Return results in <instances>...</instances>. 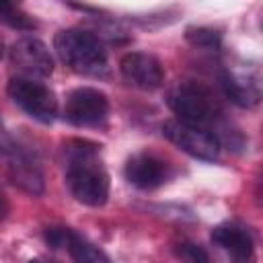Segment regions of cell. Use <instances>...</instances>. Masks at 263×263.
<instances>
[{
	"instance_id": "obj_6",
	"label": "cell",
	"mask_w": 263,
	"mask_h": 263,
	"mask_svg": "<svg viewBox=\"0 0 263 263\" xmlns=\"http://www.w3.org/2000/svg\"><path fill=\"white\" fill-rule=\"evenodd\" d=\"M162 134L166 136V140L171 144H175L179 150L187 152L193 158L199 160H216L220 154V140L214 132L199 127V125H191L179 119H171L162 125Z\"/></svg>"
},
{
	"instance_id": "obj_16",
	"label": "cell",
	"mask_w": 263,
	"mask_h": 263,
	"mask_svg": "<svg viewBox=\"0 0 263 263\" xmlns=\"http://www.w3.org/2000/svg\"><path fill=\"white\" fill-rule=\"evenodd\" d=\"M177 255L187 263H210L208 253L199 245H193V242H181L177 249Z\"/></svg>"
},
{
	"instance_id": "obj_13",
	"label": "cell",
	"mask_w": 263,
	"mask_h": 263,
	"mask_svg": "<svg viewBox=\"0 0 263 263\" xmlns=\"http://www.w3.org/2000/svg\"><path fill=\"white\" fill-rule=\"evenodd\" d=\"M64 247L68 249L74 263H111V259L97 245H92L88 238H84L82 234H78L70 228L66 230Z\"/></svg>"
},
{
	"instance_id": "obj_18",
	"label": "cell",
	"mask_w": 263,
	"mask_h": 263,
	"mask_svg": "<svg viewBox=\"0 0 263 263\" xmlns=\"http://www.w3.org/2000/svg\"><path fill=\"white\" fill-rule=\"evenodd\" d=\"M6 214V203H4V197H2V193H0V218Z\"/></svg>"
},
{
	"instance_id": "obj_9",
	"label": "cell",
	"mask_w": 263,
	"mask_h": 263,
	"mask_svg": "<svg viewBox=\"0 0 263 263\" xmlns=\"http://www.w3.org/2000/svg\"><path fill=\"white\" fill-rule=\"evenodd\" d=\"M224 95L238 107L251 109L261 101V76L257 68L226 66L222 70Z\"/></svg>"
},
{
	"instance_id": "obj_4",
	"label": "cell",
	"mask_w": 263,
	"mask_h": 263,
	"mask_svg": "<svg viewBox=\"0 0 263 263\" xmlns=\"http://www.w3.org/2000/svg\"><path fill=\"white\" fill-rule=\"evenodd\" d=\"M6 92L10 101L21 107L29 117L41 123H51L58 115V97L55 92L41 80L12 76L8 80Z\"/></svg>"
},
{
	"instance_id": "obj_19",
	"label": "cell",
	"mask_w": 263,
	"mask_h": 263,
	"mask_svg": "<svg viewBox=\"0 0 263 263\" xmlns=\"http://www.w3.org/2000/svg\"><path fill=\"white\" fill-rule=\"evenodd\" d=\"M2 53H4V45H2V37H0V58H2Z\"/></svg>"
},
{
	"instance_id": "obj_11",
	"label": "cell",
	"mask_w": 263,
	"mask_h": 263,
	"mask_svg": "<svg viewBox=\"0 0 263 263\" xmlns=\"http://www.w3.org/2000/svg\"><path fill=\"white\" fill-rule=\"evenodd\" d=\"M212 242L224 251L234 263H251L255 257V240L251 230L240 222H222L212 230Z\"/></svg>"
},
{
	"instance_id": "obj_14",
	"label": "cell",
	"mask_w": 263,
	"mask_h": 263,
	"mask_svg": "<svg viewBox=\"0 0 263 263\" xmlns=\"http://www.w3.org/2000/svg\"><path fill=\"white\" fill-rule=\"evenodd\" d=\"M0 21L6 23L8 27L23 29V31L35 27V23H33L25 12H21L14 4H8V2H0Z\"/></svg>"
},
{
	"instance_id": "obj_1",
	"label": "cell",
	"mask_w": 263,
	"mask_h": 263,
	"mask_svg": "<svg viewBox=\"0 0 263 263\" xmlns=\"http://www.w3.org/2000/svg\"><path fill=\"white\" fill-rule=\"evenodd\" d=\"M66 183L76 201L88 208H101L109 199V175L99 156V146L86 140H74L64 146Z\"/></svg>"
},
{
	"instance_id": "obj_12",
	"label": "cell",
	"mask_w": 263,
	"mask_h": 263,
	"mask_svg": "<svg viewBox=\"0 0 263 263\" xmlns=\"http://www.w3.org/2000/svg\"><path fill=\"white\" fill-rule=\"evenodd\" d=\"M125 179L134 187L150 191L160 187L168 179V164L152 152H138L125 162Z\"/></svg>"
},
{
	"instance_id": "obj_15",
	"label": "cell",
	"mask_w": 263,
	"mask_h": 263,
	"mask_svg": "<svg viewBox=\"0 0 263 263\" xmlns=\"http://www.w3.org/2000/svg\"><path fill=\"white\" fill-rule=\"evenodd\" d=\"M187 39L197 45V47H208V49H214L220 45V33L214 31V29H208V27H189L187 29Z\"/></svg>"
},
{
	"instance_id": "obj_10",
	"label": "cell",
	"mask_w": 263,
	"mask_h": 263,
	"mask_svg": "<svg viewBox=\"0 0 263 263\" xmlns=\"http://www.w3.org/2000/svg\"><path fill=\"white\" fill-rule=\"evenodd\" d=\"M121 76L140 90H156L164 82V70L156 55L146 51H129L119 62Z\"/></svg>"
},
{
	"instance_id": "obj_7",
	"label": "cell",
	"mask_w": 263,
	"mask_h": 263,
	"mask_svg": "<svg viewBox=\"0 0 263 263\" xmlns=\"http://www.w3.org/2000/svg\"><path fill=\"white\" fill-rule=\"evenodd\" d=\"M64 115L78 127L101 125L109 115V99L103 90L92 86H78L66 97Z\"/></svg>"
},
{
	"instance_id": "obj_8",
	"label": "cell",
	"mask_w": 263,
	"mask_h": 263,
	"mask_svg": "<svg viewBox=\"0 0 263 263\" xmlns=\"http://www.w3.org/2000/svg\"><path fill=\"white\" fill-rule=\"evenodd\" d=\"M8 58L14 70L18 72L16 76L41 80L53 72V55L49 47L37 37L16 39L8 51Z\"/></svg>"
},
{
	"instance_id": "obj_2",
	"label": "cell",
	"mask_w": 263,
	"mask_h": 263,
	"mask_svg": "<svg viewBox=\"0 0 263 263\" xmlns=\"http://www.w3.org/2000/svg\"><path fill=\"white\" fill-rule=\"evenodd\" d=\"M53 49L60 60L76 74L103 78L109 72L107 49L103 41L99 39V35L86 29L70 27L58 31L53 37Z\"/></svg>"
},
{
	"instance_id": "obj_17",
	"label": "cell",
	"mask_w": 263,
	"mask_h": 263,
	"mask_svg": "<svg viewBox=\"0 0 263 263\" xmlns=\"http://www.w3.org/2000/svg\"><path fill=\"white\" fill-rule=\"evenodd\" d=\"M27 263H55V261H51V259H43V257H37V259H31V261H27Z\"/></svg>"
},
{
	"instance_id": "obj_3",
	"label": "cell",
	"mask_w": 263,
	"mask_h": 263,
	"mask_svg": "<svg viewBox=\"0 0 263 263\" xmlns=\"http://www.w3.org/2000/svg\"><path fill=\"white\" fill-rule=\"evenodd\" d=\"M166 103L179 121L199 125L210 132L220 117V109L212 92L197 82H179L175 88H171Z\"/></svg>"
},
{
	"instance_id": "obj_5",
	"label": "cell",
	"mask_w": 263,
	"mask_h": 263,
	"mask_svg": "<svg viewBox=\"0 0 263 263\" xmlns=\"http://www.w3.org/2000/svg\"><path fill=\"white\" fill-rule=\"evenodd\" d=\"M0 154L6 158V171L10 181L21 187L23 191L31 195L43 193V173L39 168V162L21 146L14 142V138L2 127L0 123Z\"/></svg>"
}]
</instances>
